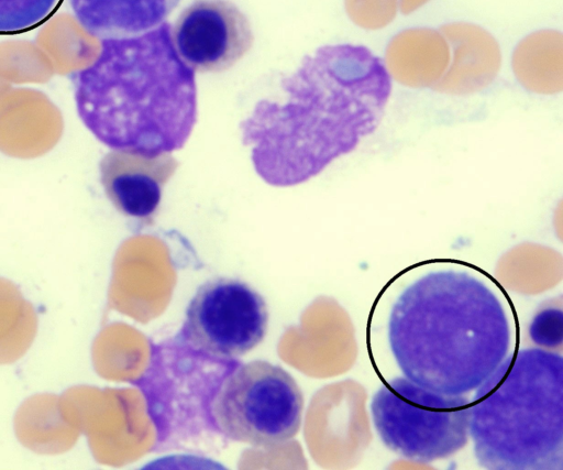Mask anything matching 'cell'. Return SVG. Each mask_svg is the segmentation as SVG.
<instances>
[{"mask_svg":"<svg viewBox=\"0 0 563 470\" xmlns=\"http://www.w3.org/2000/svg\"><path fill=\"white\" fill-rule=\"evenodd\" d=\"M18 440L41 455L70 450L79 436L76 414L64 395L37 394L25 400L14 416Z\"/></svg>","mask_w":563,"mask_h":470,"instance_id":"4fadbf2b","label":"cell"},{"mask_svg":"<svg viewBox=\"0 0 563 470\" xmlns=\"http://www.w3.org/2000/svg\"><path fill=\"white\" fill-rule=\"evenodd\" d=\"M391 92L384 62L367 47L325 45L284 76L276 96L240 123L257 175L289 187L353 152L378 127Z\"/></svg>","mask_w":563,"mask_h":470,"instance_id":"6da1fadb","label":"cell"},{"mask_svg":"<svg viewBox=\"0 0 563 470\" xmlns=\"http://www.w3.org/2000/svg\"><path fill=\"white\" fill-rule=\"evenodd\" d=\"M64 130L59 109L43 92L9 89L0 96V152L22 160L45 155Z\"/></svg>","mask_w":563,"mask_h":470,"instance_id":"30bf717a","label":"cell"},{"mask_svg":"<svg viewBox=\"0 0 563 470\" xmlns=\"http://www.w3.org/2000/svg\"><path fill=\"white\" fill-rule=\"evenodd\" d=\"M180 0H68L74 18L91 36L122 39L145 33L167 19Z\"/></svg>","mask_w":563,"mask_h":470,"instance_id":"7c38bea8","label":"cell"},{"mask_svg":"<svg viewBox=\"0 0 563 470\" xmlns=\"http://www.w3.org/2000/svg\"><path fill=\"white\" fill-rule=\"evenodd\" d=\"M429 0H399V9L401 13L409 14L423 4H426Z\"/></svg>","mask_w":563,"mask_h":470,"instance_id":"44dd1931","label":"cell"},{"mask_svg":"<svg viewBox=\"0 0 563 470\" xmlns=\"http://www.w3.org/2000/svg\"><path fill=\"white\" fill-rule=\"evenodd\" d=\"M450 64V47L437 30L408 29L389 42L386 65L389 75L409 87H432Z\"/></svg>","mask_w":563,"mask_h":470,"instance_id":"5bb4252c","label":"cell"},{"mask_svg":"<svg viewBox=\"0 0 563 470\" xmlns=\"http://www.w3.org/2000/svg\"><path fill=\"white\" fill-rule=\"evenodd\" d=\"M64 0H0V35H15L47 22Z\"/></svg>","mask_w":563,"mask_h":470,"instance_id":"d6986e66","label":"cell"},{"mask_svg":"<svg viewBox=\"0 0 563 470\" xmlns=\"http://www.w3.org/2000/svg\"><path fill=\"white\" fill-rule=\"evenodd\" d=\"M49 19L37 36V46L47 56L54 73L75 74L88 67L96 58L86 50L87 33L75 18L63 14Z\"/></svg>","mask_w":563,"mask_h":470,"instance_id":"e0dca14e","label":"cell"},{"mask_svg":"<svg viewBox=\"0 0 563 470\" xmlns=\"http://www.w3.org/2000/svg\"><path fill=\"white\" fill-rule=\"evenodd\" d=\"M512 67L517 79L538 94H555L563 88V36L541 30L526 36L516 47Z\"/></svg>","mask_w":563,"mask_h":470,"instance_id":"9a60e30c","label":"cell"},{"mask_svg":"<svg viewBox=\"0 0 563 470\" xmlns=\"http://www.w3.org/2000/svg\"><path fill=\"white\" fill-rule=\"evenodd\" d=\"M178 166L170 152L113 150L100 161V182L117 210L147 220L158 211L163 188Z\"/></svg>","mask_w":563,"mask_h":470,"instance_id":"9c48e42d","label":"cell"},{"mask_svg":"<svg viewBox=\"0 0 563 470\" xmlns=\"http://www.w3.org/2000/svg\"><path fill=\"white\" fill-rule=\"evenodd\" d=\"M388 341L405 378L438 393L465 395L508 356L511 330L488 286L466 272L441 270L400 293Z\"/></svg>","mask_w":563,"mask_h":470,"instance_id":"3957f363","label":"cell"},{"mask_svg":"<svg viewBox=\"0 0 563 470\" xmlns=\"http://www.w3.org/2000/svg\"><path fill=\"white\" fill-rule=\"evenodd\" d=\"M267 327V305L256 289L238 278L214 277L189 302L181 337L195 352L230 361L258 346Z\"/></svg>","mask_w":563,"mask_h":470,"instance_id":"52a82bcc","label":"cell"},{"mask_svg":"<svg viewBox=\"0 0 563 470\" xmlns=\"http://www.w3.org/2000/svg\"><path fill=\"white\" fill-rule=\"evenodd\" d=\"M441 34L452 51V61L432 86L435 91L467 95L487 87L501 62L498 43L486 30L464 22L441 26Z\"/></svg>","mask_w":563,"mask_h":470,"instance_id":"8fae6325","label":"cell"},{"mask_svg":"<svg viewBox=\"0 0 563 470\" xmlns=\"http://www.w3.org/2000/svg\"><path fill=\"white\" fill-rule=\"evenodd\" d=\"M209 407L213 424L224 436L269 448L298 433L303 397L286 370L255 360L228 373Z\"/></svg>","mask_w":563,"mask_h":470,"instance_id":"8992f818","label":"cell"},{"mask_svg":"<svg viewBox=\"0 0 563 470\" xmlns=\"http://www.w3.org/2000/svg\"><path fill=\"white\" fill-rule=\"evenodd\" d=\"M73 83L80 120L113 150L177 151L197 122L195 72L177 54L166 21L140 35L101 40L98 56Z\"/></svg>","mask_w":563,"mask_h":470,"instance_id":"7a4b0ae2","label":"cell"},{"mask_svg":"<svg viewBox=\"0 0 563 470\" xmlns=\"http://www.w3.org/2000/svg\"><path fill=\"white\" fill-rule=\"evenodd\" d=\"M351 20L367 30L388 25L397 14V0H345Z\"/></svg>","mask_w":563,"mask_h":470,"instance_id":"ffe728a7","label":"cell"},{"mask_svg":"<svg viewBox=\"0 0 563 470\" xmlns=\"http://www.w3.org/2000/svg\"><path fill=\"white\" fill-rule=\"evenodd\" d=\"M471 400L448 395L407 378L385 382L371 412L383 442L401 457L428 462L462 449L468 438Z\"/></svg>","mask_w":563,"mask_h":470,"instance_id":"5b68a950","label":"cell"},{"mask_svg":"<svg viewBox=\"0 0 563 470\" xmlns=\"http://www.w3.org/2000/svg\"><path fill=\"white\" fill-rule=\"evenodd\" d=\"M468 435L494 470L563 467V359L542 349L507 356L471 400Z\"/></svg>","mask_w":563,"mask_h":470,"instance_id":"277c9868","label":"cell"},{"mask_svg":"<svg viewBox=\"0 0 563 470\" xmlns=\"http://www.w3.org/2000/svg\"><path fill=\"white\" fill-rule=\"evenodd\" d=\"M10 88H11L10 84L0 77V96L2 94H4L7 90H9Z\"/></svg>","mask_w":563,"mask_h":470,"instance_id":"7402d4cb","label":"cell"},{"mask_svg":"<svg viewBox=\"0 0 563 470\" xmlns=\"http://www.w3.org/2000/svg\"><path fill=\"white\" fill-rule=\"evenodd\" d=\"M54 69L43 51L30 42L0 44V77L14 84L45 83Z\"/></svg>","mask_w":563,"mask_h":470,"instance_id":"ac0fdd59","label":"cell"},{"mask_svg":"<svg viewBox=\"0 0 563 470\" xmlns=\"http://www.w3.org/2000/svg\"><path fill=\"white\" fill-rule=\"evenodd\" d=\"M37 331V315L11 281L0 277V364L21 359Z\"/></svg>","mask_w":563,"mask_h":470,"instance_id":"2e32d148","label":"cell"},{"mask_svg":"<svg viewBox=\"0 0 563 470\" xmlns=\"http://www.w3.org/2000/svg\"><path fill=\"white\" fill-rule=\"evenodd\" d=\"M177 54L195 73H221L251 50L254 35L247 17L229 0H197L172 26Z\"/></svg>","mask_w":563,"mask_h":470,"instance_id":"ba28073f","label":"cell"}]
</instances>
